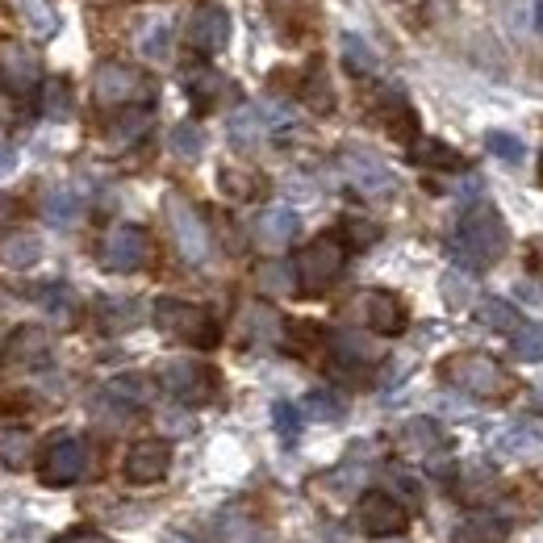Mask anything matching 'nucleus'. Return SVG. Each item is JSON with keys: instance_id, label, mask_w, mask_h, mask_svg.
<instances>
[{"instance_id": "obj_1", "label": "nucleus", "mask_w": 543, "mask_h": 543, "mask_svg": "<svg viewBox=\"0 0 543 543\" xmlns=\"http://www.w3.org/2000/svg\"><path fill=\"white\" fill-rule=\"evenodd\" d=\"M506 222L498 218L493 205H477L468 209L464 222L456 226V239H452V255L464 272H481V268H493L498 259L506 255Z\"/></svg>"}, {"instance_id": "obj_2", "label": "nucleus", "mask_w": 543, "mask_h": 543, "mask_svg": "<svg viewBox=\"0 0 543 543\" xmlns=\"http://www.w3.org/2000/svg\"><path fill=\"white\" fill-rule=\"evenodd\" d=\"M439 376L452 389H460V393H468V397H477V401H506L510 393H514V376L493 360V356H481V351H464V356H452L443 368H439Z\"/></svg>"}, {"instance_id": "obj_3", "label": "nucleus", "mask_w": 543, "mask_h": 543, "mask_svg": "<svg viewBox=\"0 0 543 543\" xmlns=\"http://www.w3.org/2000/svg\"><path fill=\"white\" fill-rule=\"evenodd\" d=\"M151 314H155V326L163 330V335L176 339V343H184V347L209 351V347H218V339H222L218 318L209 314L205 305L180 301V297H159Z\"/></svg>"}, {"instance_id": "obj_4", "label": "nucleus", "mask_w": 543, "mask_h": 543, "mask_svg": "<svg viewBox=\"0 0 543 543\" xmlns=\"http://www.w3.org/2000/svg\"><path fill=\"white\" fill-rule=\"evenodd\" d=\"M92 97L105 109H126V105H143L155 97V84L130 63H101L92 76Z\"/></svg>"}, {"instance_id": "obj_5", "label": "nucleus", "mask_w": 543, "mask_h": 543, "mask_svg": "<svg viewBox=\"0 0 543 543\" xmlns=\"http://www.w3.org/2000/svg\"><path fill=\"white\" fill-rule=\"evenodd\" d=\"M343 264H347V243L339 239V234H322V239H314L293 264L297 280H301V293H326L339 280Z\"/></svg>"}, {"instance_id": "obj_6", "label": "nucleus", "mask_w": 543, "mask_h": 543, "mask_svg": "<svg viewBox=\"0 0 543 543\" xmlns=\"http://www.w3.org/2000/svg\"><path fill=\"white\" fill-rule=\"evenodd\" d=\"M159 385L168 389L180 406H205V401L218 397V372L201 364V360H168L159 372Z\"/></svg>"}, {"instance_id": "obj_7", "label": "nucleus", "mask_w": 543, "mask_h": 543, "mask_svg": "<svg viewBox=\"0 0 543 543\" xmlns=\"http://www.w3.org/2000/svg\"><path fill=\"white\" fill-rule=\"evenodd\" d=\"M339 168H343L347 184L356 188V193H364V197H389L397 188V176H393L389 163L381 155L364 151V147H347L339 155Z\"/></svg>"}, {"instance_id": "obj_8", "label": "nucleus", "mask_w": 543, "mask_h": 543, "mask_svg": "<svg viewBox=\"0 0 543 543\" xmlns=\"http://www.w3.org/2000/svg\"><path fill=\"white\" fill-rule=\"evenodd\" d=\"M88 472V443L67 435V439H55L51 447L42 452V464H38V477L42 485L51 489H63V485H76Z\"/></svg>"}, {"instance_id": "obj_9", "label": "nucleus", "mask_w": 543, "mask_h": 543, "mask_svg": "<svg viewBox=\"0 0 543 543\" xmlns=\"http://www.w3.org/2000/svg\"><path fill=\"white\" fill-rule=\"evenodd\" d=\"M147 255H151L147 230H143V226H130V222L113 226V230L105 234V243H101V264H105L109 272H122V276L143 268Z\"/></svg>"}, {"instance_id": "obj_10", "label": "nucleus", "mask_w": 543, "mask_h": 543, "mask_svg": "<svg viewBox=\"0 0 543 543\" xmlns=\"http://www.w3.org/2000/svg\"><path fill=\"white\" fill-rule=\"evenodd\" d=\"M230 42V13L222 0H197L193 17H188V46L197 55H218Z\"/></svg>"}, {"instance_id": "obj_11", "label": "nucleus", "mask_w": 543, "mask_h": 543, "mask_svg": "<svg viewBox=\"0 0 543 543\" xmlns=\"http://www.w3.org/2000/svg\"><path fill=\"white\" fill-rule=\"evenodd\" d=\"M356 523H360L372 539H381V535H401V531H406L410 514H406V506L393 498V493L368 489L364 498H360V506H356Z\"/></svg>"}, {"instance_id": "obj_12", "label": "nucleus", "mask_w": 543, "mask_h": 543, "mask_svg": "<svg viewBox=\"0 0 543 543\" xmlns=\"http://www.w3.org/2000/svg\"><path fill=\"white\" fill-rule=\"evenodd\" d=\"M351 314H356L368 330H376V335H401L406 330V305H401L393 293L385 289H364L356 301H351Z\"/></svg>"}, {"instance_id": "obj_13", "label": "nucleus", "mask_w": 543, "mask_h": 543, "mask_svg": "<svg viewBox=\"0 0 543 543\" xmlns=\"http://www.w3.org/2000/svg\"><path fill=\"white\" fill-rule=\"evenodd\" d=\"M168 218H172V234H176V247L188 264H205L209 255V230L205 222L197 218V209L180 201V197H168Z\"/></svg>"}, {"instance_id": "obj_14", "label": "nucleus", "mask_w": 543, "mask_h": 543, "mask_svg": "<svg viewBox=\"0 0 543 543\" xmlns=\"http://www.w3.org/2000/svg\"><path fill=\"white\" fill-rule=\"evenodd\" d=\"M0 80H5L17 97H26V92L42 88V63L30 46L21 42H5L0 46Z\"/></svg>"}, {"instance_id": "obj_15", "label": "nucleus", "mask_w": 543, "mask_h": 543, "mask_svg": "<svg viewBox=\"0 0 543 543\" xmlns=\"http://www.w3.org/2000/svg\"><path fill=\"white\" fill-rule=\"evenodd\" d=\"M397 452L406 460H431V456H443L447 452V431L439 427L435 418H410L406 427L397 431Z\"/></svg>"}, {"instance_id": "obj_16", "label": "nucleus", "mask_w": 543, "mask_h": 543, "mask_svg": "<svg viewBox=\"0 0 543 543\" xmlns=\"http://www.w3.org/2000/svg\"><path fill=\"white\" fill-rule=\"evenodd\" d=\"M172 468V447L163 439H147V443H134L130 456H126V477L134 485H155L168 477Z\"/></svg>"}, {"instance_id": "obj_17", "label": "nucleus", "mask_w": 543, "mask_h": 543, "mask_svg": "<svg viewBox=\"0 0 543 543\" xmlns=\"http://www.w3.org/2000/svg\"><path fill=\"white\" fill-rule=\"evenodd\" d=\"M147 401H151V385L143 376H117L101 393V410H109V418H117V422H126L143 410Z\"/></svg>"}, {"instance_id": "obj_18", "label": "nucleus", "mask_w": 543, "mask_h": 543, "mask_svg": "<svg viewBox=\"0 0 543 543\" xmlns=\"http://www.w3.org/2000/svg\"><path fill=\"white\" fill-rule=\"evenodd\" d=\"M297 226H301L297 209H289V205H272V209H264V214L255 218V243L268 247V251H280V247L293 243Z\"/></svg>"}, {"instance_id": "obj_19", "label": "nucleus", "mask_w": 543, "mask_h": 543, "mask_svg": "<svg viewBox=\"0 0 543 543\" xmlns=\"http://www.w3.org/2000/svg\"><path fill=\"white\" fill-rule=\"evenodd\" d=\"M184 92H188V101L205 113V109H214L218 97L226 92V76H218L214 67H188V72H184Z\"/></svg>"}, {"instance_id": "obj_20", "label": "nucleus", "mask_w": 543, "mask_h": 543, "mask_svg": "<svg viewBox=\"0 0 543 543\" xmlns=\"http://www.w3.org/2000/svg\"><path fill=\"white\" fill-rule=\"evenodd\" d=\"M330 351L343 360V364H376V343L368 339V335H356V330H335L330 335Z\"/></svg>"}, {"instance_id": "obj_21", "label": "nucleus", "mask_w": 543, "mask_h": 543, "mask_svg": "<svg viewBox=\"0 0 543 543\" xmlns=\"http://www.w3.org/2000/svg\"><path fill=\"white\" fill-rule=\"evenodd\" d=\"M268 130H272V126H268L264 105H247V109H239V113L230 117V138H234L239 147H255Z\"/></svg>"}, {"instance_id": "obj_22", "label": "nucleus", "mask_w": 543, "mask_h": 543, "mask_svg": "<svg viewBox=\"0 0 543 543\" xmlns=\"http://www.w3.org/2000/svg\"><path fill=\"white\" fill-rule=\"evenodd\" d=\"M9 356L21 364H42L51 356V339H46V330H38V326H21L9 339Z\"/></svg>"}, {"instance_id": "obj_23", "label": "nucleus", "mask_w": 543, "mask_h": 543, "mask_svg": "<svg viewBox=\"0 0 543 543\" xmlns=\"http://www.w3.org/2000/svg\"><path fill=\"white\" fill-rule=\"evenodd\" d=\"M38 255H42L38 234H26V230H17V234H9V239L0 243V259H5L9 268H17V272L34 268V264H38Z\"/></svg>"}, {"instance_id": "obj_24", "label": "nucleus", "mask_w": 543, "mask_h": 543, "mask_svg": "<svg viewBox=\"0 0 543 543\" xmlns=\"http://www.w3.org/2000/svg\"><path fill=\"white\" fill-rule=\"evenodd\" d=\"M42 113L51 117V122H67V117H72V84L63 76L42 80Z\"/></svg>"}, {"instance_id": "obj_25", "label": "nucleus", "mask_w": 543, "mask_h": 543, "mask_svg": "<svg viewBox=\"0 0 543 543\" xmlns=\"http://www.w3.org/2000/svg\"><path fill=\"white\" fill-rule=\"evenodd\" d=\"M168 46H172L168 21H147V26L138 30V55H143V59L163 63V59H168Z\"/></svg>"}, {"instance_id": "obj_26", "label": "nucleus", "mask_w": 543, "mask_h": 543, "mask_svg": "<svg viewBox=\"0 0 543 543\" xmlns=\"http://www.w3.org/2000/svg\"><path fill=\"white\" fill-rule=\"evenodd\" d=\"M452 543H506V523L498 518H468L456 527Z\"/></svg>"}, {"instance_id": "obj_27", "label": "nucleus", "mask_w": 543, "mask_h": 543, "mask_svg": "<svg viewBox=\"0 0 543 543\" xmlns=\"http://www.w3.org/2000/svg\"><path fill=\"white\" fill-rule=\"evenodd\" d=\"M42 214H46V222H51V226H72L76 214H80V197L72 193V188H51V193H46Z\"/></svg>"}, {"instance_id": "obj_28", "label": "nucleus", "mask_w": 543, "mask_h": 543, "mask_svg": "<svg viewBox=\"0 0 543 543\" xmlns=\"http://www.w3.org/2000/svg\"><path fill=\"white\" fill-rule=\"evenodd\" d=\"M21 5V17H26V26L38 34V38H51L59 30V13L51 0H17Z\"/></svg>"}, {"instance_id": "obj_29", "label": "nucleus", "mask_w": 543, "mask_h": 543, "mask_svg": "<svg viewBox=\"0 0 543 543\" xmlns=\"http://www.w3.org/2000/svg\"><path fill=\"white\" fill-rule=\"evenodd\" d=\"M481 326H489V330H510V335H514V330L518 326H523V318H518V310H514V305L510 301H502V297H489V301H481Z\"/></svg>"}, {"instance_id": "obj_30", "label": "nucleus", "mask_w": 543, "mask_h": 543, "mask_svg": "<svg viewBox=\"0 0 543 543\" xmlns=\"http://www.w3.org/2000/svg\"><path fill=\"white\" fill-rule=\"evenodd\" d=\"M255 280H259V289H268V293H289L297 280V268L285 264V259H268V264L255 268Z\"/></svg>"}, {"instance_id": "obj_31", "label": "nucleus", "mask_w": 543, "mask_h": 543, "mask_svg": "<svg viewBox=\"0 0 543 543\" xmlns=\"http://www.w3.org/2000/svg\"><path fill=\"white\" fill-rule=\"evenodd\" d=\"M414 159L418 163H427V168H460V155L439 143V138H418L414 143Z\"/></svg>"}, {"instance_id": "obj_32", "label": "nucleus", "mask_w": 543, "mask_h": 543, "mask_svg": "<svg viewBox=\"0 0 543 543\" xmlns=\"http://www.w3.org/2000/svg\"><path fill=\"white\" fill-rule=\"evenodd\" d=\"M514 356L527 360V364L543 360V326L539 322H523V326L514 330Z\"/></svg>"}, {"instance_id": "obj_33", "label": "nucleus", "mask_w": 543, "mask_h": 543, "mask_svg": "<svg viewBox=\"0 0 543 543\" xmlns=\"http://www.w3.org/2000/svg\"><path fill=\"white\" fill-rule=\"evenodd\" d=\"M305 410H310L314 422H339L343 418V397L339 393H330V389H314L310 397H305Z\"/></svg>"}, {"instance_id": "obj_34", "label": "nucleus", "mask_w": 543, "mask_h": 543, "mask_svg": "<svg viewBox=\"0 0 543 543\" xmlns=\"http://www.w3.org/2000/svg\"><path fill=\"white\" fill-rule=\"evenodd\" d=\"M539 427H523V422H518V427H510L502 439H498V452L502 456H523V452H535L539 447Z\"/></svg>"}, {"instance_id": "obj_35", "label": "nucleus", "mask_w": 543, "mask_h": 543, "mask_svg": "<svg viewBox=\"0 0 543 543\" xmlns=\"http://www.w3.org/2000/svg\"><path fill=\"white\" fill-rule=\"evenodd\" d=\"M343 63L351 67V72H360V76H368L372 67H376V55L368 51V42L360 38V34H343Z\"/></svg>"}, {"instance_id": "obj_36", "label": "nucleus", "mask_w": 543, "mask_h": 543, "mask_svg": "<svg viewBox=\"0 0 543 543\" xmlns=\"http://www.w3.org/2000/svg\"><path fill=\"white\" fill-rule=\"evenodd\" d=\"M172 151H176L180 159H197V155L205 151V134H201V126L180 122V126L172 130Z\"/></svg>"}, {"instance_id": "obj_37", "label": "nucleus", "mask_w": 543, "mask_h": 543, "mask_svg": "<svg viewBox=\"0 0 543 543\" xmlns=\"http://www.w3.org/2000/svg\"><path fill=\"white\" fill-rule=\"evenodd\" d=\"M26 456H30V435L26 431H13V427L0 431V460L21 468V464H26Z\"/></svg>"}, {"instance_id": "obj_38", "label": "nucleus", "mask_w": 543, "mask_h": 543, "mask_svg": "<svg viewBox=\"0 0 543 543\" xmlns=\"http://www.w3.org/2000/svg\"><path fill=\"white\" fill-rule=\"evenodd\" d=\"M485 147H489V155H498L502 163H518V159H523V138L506 134V130H489L485 134Z\"/></svg>"}, {"instance_id": "obj_39", "label": "nucleus", "mask_w": 543, "mask_h": 543, "mask_svg": "<svg viewBox=\"0 0 543 543\" xmlns=\"http://www.w3.org/2000/svg\"><path fill=\"white\" fill-rule=\"evenodd\" d=\"M389 493L397 502H406V506H422V498H427V493H422V481H414L410 472H401V468H389Z\"/></svg>"}, {"instance_id": "obj_40", "label": "nucleus", "mask_w": 543, "mask_h": 543, "mask_svg": "<svg viewBox=\"0 0 543 543\" xmlns=\"http://www.w3.org/2000/svg\"><path fill=\"white\" fill-rule=\"evenodd\" d=\"M97 314H101L105 330H126V326H134V301H101Z\"/></svg>"}, {"instance_id": "obj_41", "label": "nucleus", "mask_w": 543, "mask_h": 543, "mask_svg": "<svg viewBox=\"0 0 543 543\" xmlns=\"http://www.w3.org/2000/svg\"><path fill=\"white\" fill-rule=\"evenodd\" d=\"M468 297H472V280H468V272H464V268H460V272H447V276H443V301L456 305V310H464Z\"/></svg>"}, {"instance_id": "obj_42", "label": "nucleus", "mask_w": 543, "mask_h": 543, "mask_svg": "<svg viewBox=\"0 0 543 543\" xmlns=\"http://www.w3.org/2000/svg\"><path fill=\"white\" fill-rule=\"evenodd\" d=\"M272 418H276V435L285 439V443H297V435H301V418H297V406H289V401H276Z\"/></svg>"}, {"instance_id": "obj_43", "label": "nucleus", "mask_w": 543, "mask_h": 543, "mask_svg": "<svg viewBox=\"0 0 543 543\" xmlns=\"http://www.w3.org/2000/svg\"><path fill=\"white\" fill-rule=\"evenodd\" d=\"M38 301H42L55 318H67V314H72V293H67V285H42Z\"/></svg>"}, {"instance_id": "obj_44", "label": "nucleus", "mask_w": 543, "mask_h": 543, "mask_svg": "<svg viewBox=\"0 0 543 543\" xmlns=\"http://www.w3.org/2000/svg\"><path fill=\"white\" fill-rule=\"evenodd\" d=\"M222 188H226V193H234V197H255V193H259V176L226 168V172H222Z\"/></svg>"}, {"instance_id": "obj_45", "label": "nucleus", "mask_w": 543, "mask_h": 543, "mask_svg": "<svg viewBox=\"0 0 543 543\" xmlns=\"http://www.w3.org/2000/svg\"><path fill=\"white\" fill-rule=\"evenodd\" d=\"M376 230L372 222H364V218H347L343 222V239H347V247H368V243H376Z\"/></svg>"}, {"instance_id": "obj_46", "label": "nucleus", "mask_w": 543, "mask_h": 543, "mask_svg": "<svg viewBox=\"0 0 543 543\" xmlns=\"http://www.w3.org/2000/svg\"><path fill=\"white\" fill-rule=\"evenodd\" d=\"M305 101H310L314 109H330L335 105V97H330V88H326V76H310V84H305Z\"/></svg>"}, {"instance_id": "obj_47", "label": "nucleus", "mask_w": 543, "mask_h": 543, "mask_svg": "<svg viewBox=\"0 0 543 543\" xmlns=\"http://www.w3.org/2000/svg\"><path fill=\"white\" fill-rule=\"evenodd\" d=\"M272 322H276V318H272V310H264V305H255V310H247V330H251L255 339H268L272 330H276Z\"/></svg>"}, {"instance_id": "obj_48", "label": "nucleus", "mask_w": 543, "mask_h": 543, "mask_svg": "<svg viewBox=\"0 0 543 543\" xmlns=\"http://www.w3.org/2000/svg\"><path fill=\"white\" fill-rule=\"evenodd\" d=\"M13 168H17V151L9 143H0V180H5Z\"/></svg>"}, {"instance_id": "obj_49", "label": "nucleus", "mask_w": 543, "mask_h": 543, "mask_svg": "<svg viewBox=\"0 0 543 543\" xmlns=\"http://www.w3.org/2000/svg\"><path fill=\"white\" fill-rule=\"evenodd\" d=\"M59 543H109V539L97 535V531H72V535H63Z\"/></svg>"}, {"instance_id": "obj_50", "label": "nucleus", "mask_w": 543, "mask_h": 543, "mask_svg": "<svg viewBox=\"0 0 543 543\" xmlns=\"http://www.w3.org/2000/svg\"><path fill=\"white\" fill-rule=\"evenodd\" d=\"M535 30H543V0H535Z\"/></svg>"}, {"instance_id": "obj_51", "label": "nucleus", "mask_w": 543, "mask_h": 543, "mask_svg": "<svg viewBox=\"0 0 543 543\" xmlns=\"http://www.w3.org/2000/svg\"><path fill=\"white\" fill-rule=\"evenodd\" d=\"M372 543H410V539H401V535H381V539H372Z\"/></svg>"}, {"instance_id": "obj_52", "label": "nucleus", "mask_w": 543, "mask_h": 543, "mask_svg": "<svg viewBox=\"0 0 543 543\" xmlns=\"http://www.w3.org/2000/svg\"><path fill=\"white\" fill-rule=\"evenodd\" d=\"M168 543H193V539H184V535H168Z\"/></svg>"}, {"instance_id": "obj_53", "label": "nucleus", "mask_w": 543, "mask_h": 543, "mask_svg": "<svg viewBox=\"0 0 543 543\" xmlns=\"http://www.w3.org/2000/svg\"><path fill=\"white\" fill-rule=\"evenodd\" d=\"M539 184H543V155H539Z\"/></svg>"}]
</instances>
